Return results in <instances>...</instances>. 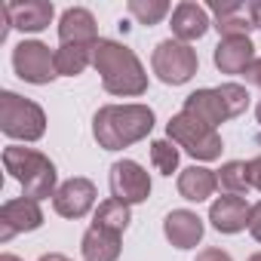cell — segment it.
Returning a JSON list of instances; mask_svg holds the SVG:
<instances>
[{
	"instance_id": "cell-1",
	"label": "cell",
	"mask_w": 261,
	"mask_h": 261,
	"mask_svg": "<svg viewBox=\"0 0 261 261\" xmlns=\"http://www.w3.org/2000/svg\"><path fill=\"white\" fill-rule=\"evenodd\" d=\"M154 129V111L148 105H105L92 117V136L105 151H123L148 139Z\"/></svg>"
},
{
	"instance_id": "cell-2",
	"label": "cell",
	"mask_w": 261,
	"mask_h": 261,
	"mask_svg": "<svg viewBox=\"0 0 261 261\" xmlns=\"http://www.w3.org/2000/svg\"><path fill=\"white\" fill-rule=\"evenodd\" d=\"M92 65L101 74V86L111 95H123V98H133V95H145L148 89V74L139 62V56L117 43V40H98L92 46Z\"/></svg>"
},
{
	"instance_id": "cell-3",
	"label": "cell",
	"mask_w": 261,
	"mask_h": 261,
	"mask_svg": "<svg viewBox=\"0 0 261 261\" xmlns=\"http://www.w3.org/2000/svg\"><path fill=\"white\" fill-rule=\"evenodd\" d=\"M4 166L7 172L22 185L25 197L31 200H46V197H56V166L46 154L34 151V148H7L4 151Z\"/></svg>"
},
{
	"instance_id": "cell-4",
	"label": "cell",
	"mask_w": 261,
	"mask_h": 261,
	"mask_svg": "<svg viewBox=\"0 0 261 261\" xmlns=\"http://www.w3.org/2000/svg\"><path fill=\"white\" fill-rule=\"evenodd\" d=\"M0 129L19 142H37L46 133V114L37 101L16 92H0Z\"/></svg>"
},
{
	"instance_id": "cell-5",
	"label": "cell",
	"mask_w": 261,
	"mask_h": 261,
	"mask_svg": "<svg viewBox=\"0 0 261 261\" xmlns=\"http://www.w3.org/2000/svg\"><path fill=\"white\" fill-rule=\"evenodd\" d=\"M166 136H169V142H175L178 148H185L197 160H218L221 157V136H218V129L206 126L203 120H197L188 111L175 114L166 123Z\"/></svg>"
},
{
	"instance_id": "cell-6",
	"label": "cell",
	"mask_w": 261,
	"mask_h": 261,
	"mask_svg": "<svg viewBox=\"0 0 261 261\" xmlns=\"http://www.w3.org/2000/svg\"><path fill=\"white\" fill-rule=\"evenodd\" d=\"M197 53L191 49V43H181L175 37L157 43L154 56H151V68L154 74L166 83V86H181L197 74Z\"/></svg>"
},
{
	"instance_id": "cell-7",
	"label": "cell",
	"mask_w": 261,
	"mask_h": 261,
	"mask_svg": "<svg viewBox=\"0 0 261 261\" xmlns=\"http://www.w3.org/2000/svg\"><path fill=\"white\" fill-rule=\"evenodd\" d=\"M13 68H16V74L25 83H37V86H43V83L59 77L56 53L46 43H40V40H22L13 49Z\"/></svg>"
},
{
	"instance_id": "cell-8",
	"label": "cell",
	"mask_w": 261,
	"mask_h": 261,
	"mask_svg": "<svg viewBox=\"0 0 261 261\" xmlns=\"http://www.w3.org/2000/svg\"><path fill=\"white\" fill-rule=\"evenodd\" d=\"M111 194L126 206L145 203L151 197V175L136 160H117L111 166Z\"/></svg>"
},
{
	"instance_id": "cell-9",
	"label": "cell",
	"mask_w": 261,
	"mask_h": 261,
	"mask_svg": "<svg viewBox=\"0 0 261 261\" xmlns=\"http://www.w3.org/2000/svg\"><path fill=\"white\" fill-rule=\"evenodd\" d=\"M43 224V212L40 203L31 197H19V200H7L0 209V243L13 240L16 233H28L37 230Z\"/></svg>"
},
{
	"instance_id": "cell-10",
	"label": "cell",
	"mask_w": 261,
	"mask_h": 261,
	"mask_svg": "<svg viewBox=\"0 0 261 261\" xmlns=\"http://www.w3.org/2000/svg\"><path fill=\"white\" fill-rule=\"evenodd\" d=\"M95 206V185L89 178H68L53 197V209L62 218H83Z\"/></svg>"
},
{
	"instance_id": "cell-11",
	"label": "cell",
	"mask_w": 261,
	"mask_h": 261,
	"mask_svg": "<svg viewBox=\"0 0 261 261\" xmlns=\"http://www.w3.org/2000/svg\"><path fill=\"white\" fill-rule=\"evenodd\" d=\"M0 13L10 19V28L25 31V34H37V31L49 28L56 10L49 0H25V4H0Z\"/></svg>"
},
{
	"instance_id": "cell-12",
	"label": "cell",
	"mask_w": 261,
	"mask_h": 261,
	"mask_svg": "<svg viewBox=\"0 0 261 261\" xmlns=\"http://www.w3.org/2000/svg\"><path fill=\"white\" fill-rule=\"evenodd\" d=\"M98 28H95V19L89 10L83 7H71L62 13L59 19V40L62 46H95L98 43Z\"/></svg>"
},
{
	"instance_id": "cell-13",
	"label": "cell",
	"mask_w": 261,
	"mask_h": 261,
	"mask_svg": "<svg viewBox=\"0 0 261 261\" xmlns=\"http://www.w3.org/2000/svg\"><path fill=\"white\" fill-rule=\"evenodd\" d=\"M249 218H252V206L243 197H233V194H224V197H218L209 206V221L221 233H240V230H246Z\"/></svg>"
},
{
	"instance_id": "cell-14",
	"label": "cell",
	"mask_w": 261,
	"mask_h": 261,
	"mask_svg": "<svg viewBox=\"0 0 261 261\" xmlns=\"http://www.w3.org/2000/svg\"><path fill=\"white\" fill-rule=\"evenodd\" d=\"M203 218L191 209H172L163 221V233L175 249H194L203 240Z\"/></svg>"
},
{
	"instance_id": "cell-15",
	"label": "cell",
	"mask_w": 261,
	"mask_h": 261,
	"mask_svg": "<svg viewBox=\"0 0 261 261\" xmlns=\"http://www.w3.org/2000/svg\"><path fill=\"white\" fill-rule=\"evenodd\" d=\"M212 59L221 74H246L255 62V46L249 37H221Z\"/></svg>"
},
{
	"instance_id": "cell-16",
	"label": "cell",
	"mask_w": 261,
	"mask_h": 261,
	"mask_svg": "<svg viewBox=\"0 0 261 261\" xmlns=\"http://www.w3.org/2000/svg\"><path fill=\"white\" fill-rule=\"evenodd\" d=\"M169 28H172V34H175V40L191 43V40H200V37L212 28V22H209L206 7L185 0V4H178V7L172 10V25H169Z\"/></svg>"
},
{
	"instance_id": "cell-17",
	"label": "cell",
	"mask_w": 261,
	"mask_h": 261,
	"mask_svg": "<svg viewBox=\"0 0 261 261\" xmlns=\"http://www.w3.org/2000/svg\"><path fill=\"white\" fill-rule=\"evenodd\" d=\"M185 111L194 114L197 120H203L212 129H218L224 120H230V111H227V105H224L218 89H197V92H191L185 98Z\"/></svg>"
},
{
	"instance_id": "cell-18",
	"label": "cell",
	"mask_w": 261,
	"mask_h": 261,
	"mask_svg": "<svg viewBox=\"0 0 261 261\" xmlns=\"http://www.w3.org/2000/svg\"><path fill=\"white\" fill-rule=\"evenodd\" d=\"M215 16V31L221 37H249V31L255 28L249 19V7L246 4H212L209 7Z\"/></svg>"
},
{
	"instance_id": "cell-19",
	"label": "cell",
	"mask_w": 261,
	"mask_h": 261,
	"mask_svg": "<svg viewBox=\"0 0 261 261\" xmlns=\"http://www.w3.org/2000/svg\"><path fill=\"white\" fill-rule=\"evenodd\" d=\"M80 252L86 261H117L120 258V233L105 230L98 224H89V230L83 233Z\"/></svg>"
},
{
	"instance_id": "cell-20",
	"label": "cell",
	"mask_w": 261,
	"mask_h": 261,
	"mask_svg": "<svg viewBox=\"0 0 261 261\" xmlns=\"http://www.w3.org/2000/svg\"><path fill=\"white\" fill-rule=\"evenodd\" d=\"M218 188V172L206 169V166H188L178 175V194L191 203H203L215 194Z\"/></svg>"
},
{
	"instance_id": "cell-21",
	"label": "cell",
	"mask_w": 261,
	"mask_h": 261,
	"mask_svg": "<svg viewBox=\"0 0 261 261\" xmlns=\"http://www.w3.org/2000/svg\"><path fill=\"white\" fill-rule=\"evenodd\" d=\"M92 62V46H59L56 49V71L59 77H77Z\"/></svg>"
},
{
	"instance_id": "cell-22",
	"label": "cell",
	"mask_w": 261,
	"mask_h": 261,
	"mask_svg": "<svg viewBox=\"0 0 261 261\" xmlns=\"http://www.w3.org/2000/svg\"><path fill=\"white\" fill-rule=\"evenodd\" d=\"M218 185L224 194H233V197H243L252 191V178H249V163L243 160H230L218 169Z\"/></svg>"
},
{
	"instance_id": "cell-23",
	"label": "cell",
	"mask_w": 261,
	"mask_h": 261,
	"mask_svg": "<svg viewBox=\"0 0 261 261\" xmlns=\"http://www.w3.org/2000/svg\"><path fill=\"white\" fill-rule=\"evenodd\" d=\"M129 206L126 203H120V200H105L98 209H95V221L92 224H98V227H105V230H114V233H123L126 227H129Z\"/></svg>"
},
{
	"instance_id": "cell-24",
	"label": "cell",
	"mask_w": 261,
	"mask_h": 261,
	"mask_svg": "<svg viewBox=\"0 0 261 261\" xmlns=\"http://www.w3.org/2000/svg\"><path fill=\"white\" fill-rule=\"evenodd\" d=\"M129 16H133L139 25H157L166 13H169V4L166 0H129Z\"/></svg>"
},
{
	"instance_id": "cell-25",
	"label": "cell",
	"mask_w": 261,
	"mask_h": 261,
	"mask_svg": "<svg viewBox=\"0 0 261 261\" xmlns=\"http://www.w3.org/2000/svg\"><path fill=\"white\" fill-rule=\"evenodd\" d=\"M151 163L160 175H172L178 169V148L175 142L169 139H160V142H151Z\"/></svg>"
},
{
	"instance_id": "cell-26",
	"label": "cell",
	"mask_w": 261,
	"mask_h": 261,
	"mask_svg": "<svg viewBox=\"0 0 261 261\" xmlns=\"http://www.w3.org/2000/svg\"><path fill=\"white\" fill-rule=\"evenodd\" d=\"M218 92H221V98H224L230 117H240V114L249 108V92H246V86H240V83H221Z\"/></svg>"
},
{
	"instance_id": "cell-27",
	"label": "cell",
	"mask_w": 261,
	"mask_h": 261,
	"mask_svg": "<svg viewBox=\"0 0 261 261\" xmlns=\"http://www.w3.org/2000/svg\"><path fill=\"white\" fill-rule=\"evenodd\" d=\"M197 261H233L224 249H215V246H209V249H203L200 255H197Z\"/></svg>"
},
{
	"instance_id": "cell-28",
	"label": "cell",
	"mask_w": 261,
	"mask_h": 261,
	"mask_svg": "<svg viewBox=\"0 0 261 261\" xmlns=\"http://www.w3.org/2000/svg\"><path fill=\"white\" fill-rule=\"evenodd\" d=\"M249 233L261 243V203L252 206V218H249Z\"/></svg>"
},
{
	"instance_id": "cell-29",
	"label": "cell",
	"mask_w": 261,
	"mask_h": 261,
	"mask_svg": "<svg viewBox=\"0 0 261 261\" xmlns=\"http://www.w3.org/2000/svg\"><path fill=\"white\" fill-rule=\"evenodd\" d=\"M243 77H246V83H249V86H258V89H261V59H255Z\"/></svg>"
},
{
	"instance_id": "cell-30",
	"label": "cell",
	"mask_w": 261,
	"mask_h": 261,
	"mask_svg": "<svg viewBox=\"0 0 261 261\" xmlns=\"http://www.w3.org/2000/svg\"><path fill=\"white\" fill-rule=\"evenodd\" d=\"M249 178H252V188L261 191V154L255 160H249Z\"/></svg>"
},
{
	"instance_id": "cell-31",
	"label": "cell",
	"mask_w": 261,
	"mask_h": 261,
	"mask_svg": "<svg viewBox=\"0 0 261 261\" xmlns=\"http://www.w3.org/2000/svg\"><path fill=\"white\" fill-rule=\"evenodd\" d=\"M249 7V19H252V25L261 31V0H252V4H246Z\"/></svg>"
},
{
	"instance_id": "cell-32",
	"label": "cell",
	"mask_w": 261,
	"mask_h": 261,
	"mask_svg": "<svg viewBox=\"0 0 261 261\" xmlns=\"http://www.w3.org/2000/svg\"><path fill=\"white\" fill-rule=\"evenodd\" d=\"M37 261H71V258H65V255H59V252H49V255H40Z\"/></svg>"
},
{
	"instance_id": "cell-33",
	"label": "cell",
	"mask_w": 261,
	"mask_h": 261,
	"mask_svg": "<svg viewBox=\"0 0 261 261\" xmlns=\"http://www.w3.org/2000/svg\"><path fill=\"white\" fill-rule=\"evenodd\" d=\"M0 261H22V258H16V255H10V252H7V255H0Z\"/></svg>"
},
{
	"instance_id": "cell-34",
	"label": "cell",
	"mask_w": 261,
	"mask_h": 261,
	"mask_svg": "<svg viewBox=\"0 0 261 261\" xmlns=\"http://www.w3.org/2000/svg\"><path fill=\"white\" fill-rule=\"evenodd\" d=\"M255 117H258V123H261V101H258V108H255Z\"/></svg>"
},
{
	"instance_id": "cell-35",
	"label": "cell",
	"mask_w": 261,
	"mask_h": 261,
	"mask_svg": "<svg viewBox=\"0 0 261 261\" xmlns=\"http://www.w3.org/2000/svg\"><path fill=\"white\" fill-rule=\"evenodd\" d=\"M249 261H261V252H258V255H252V258H249Z\"/></svg>"
}]
</instances>
